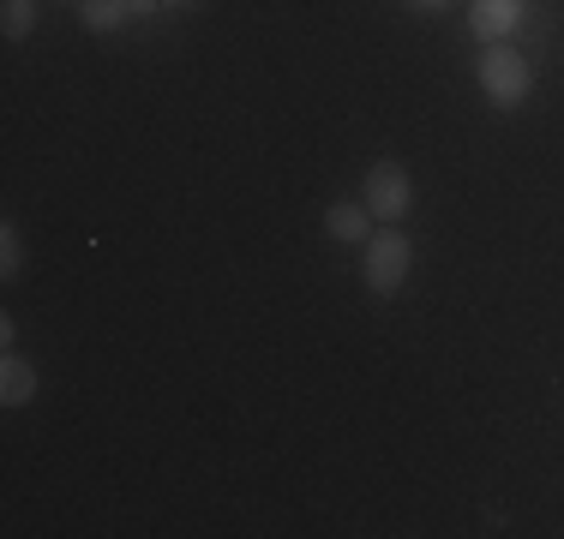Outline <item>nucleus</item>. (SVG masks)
<instances>
[{"instance_id": "f257e3e1", "label": "nucleus", "mask_w": 564, "mask_h": 539, "mask_svg": "<svg viewBox=\"0 0 564 539\" xmlns=\"http://www.w3.org/2000/svg\"><path fill=\"white\" fill-rule=\"evenodd\" d=\"M480 90H487V102L499 108V114H517L522 102H529L534 90V66L522 61L517 43H480Z\"/></svg>"}, {"instance_id": "f03ea898", "label": "nucleus", "mask_w": 564, "mask_h": 539, "mask_svg": "<svg viewBox=\"0 0 564 539\" xmlns=\"http://www.w3.org/2000/svg\"><path fill=\"white\" fill-rule=\"evenodd\" d=\"M409 264H414V240L402 234L397 222H384L379 234L367 240V258H360V276H367V288L379 294V300H391V294L409 282Z\"/></svg>"}, {"instance_id": "7ed1b4c3", "label": "nucleus", "mask_w": 564, "mask_h": 539, "mask_svg": "<svg viewBox=\"0 0 564 539\" xmlns=\"http://www.w3.org/2000/svg\"><path fill=\"white\" fill-rule=\"evenodd\" d=\"M367 210L379 216V222H402V216L414 210V174H409V162H397V156H379L367 168Z\"/></svg>"}, {"instance_id": "20e7f679", "label": "nucleus", "mask_w": 564, "mask_h": 539, "mask_svg": "<svg viewBox=\"0 0 564 539\" xmlns=\"http://www.w3.org/2000/svg\"><path fill=\"white\" fill-rule=\"evenodd\" d=\"M522 19H529V0H475L468 7V36L475 43H517Z\"/></svg>"}, {"instance_id": "39448f33", "label": "nucleus", "mask_w": 564, "mask_h": 539, "mask_svg": "<svg viewBox=\"0 0 564 539\" xmlns=\"http://www.w3.org/2000/svg\"><path fill=\"white\" fill-rule=\"evenodd\" d=\"M325 234L330 240H348V246H367V240L379 234V216L367 210V198H360V205H355V198H343V205L325 210Z\"/></svg>"}, {"instance_id": "423d86ee", "label": "nucleus", "mask_w": 564, "mask_h": 539, "mask_svg": "<svg viewBox=\"0 0 564 539\" xmlns=\"http://www.w3.org/2000/svg\"><path fill=\"white\" fill-rule=\"evenodd\" d=\"M36 366L31 360L19 354V348H7V360H0V402H7V408H24V402H36Z\"/></svg>"}, {"instance_id": "0eeeda50", "label": "nucleus", "mask_w": 564, "mask_h": 539, "mask_svg": "<svg viewBox=\"0 0 564 539\" xmlns=\"http://www.w3.org/2000/svg\"><path fill=\"white\" fill-rule=\"evenodd\" d=\"M78 24L90 36H115L120 24H132V0H78Z\"/></svg>"}, {"instance_id": "6e6552de", "label": "nucleus", "mask_w": 564, "mask_h": 539, "mask_svg": "<svg viewBox=\"0 0 564 539\" xmlns=\"http://www.w3.org/2000/svg\"><path fill=\"white\" fill-rule=\"evenodd\" d=\"M31 31H36V0H0V36L24 43Z\"/></svg>"}, {"instance_id": "1a4fd4ad", "label": "nucleus", "mask_w": 564, "mask_h": 539, "mask_svg": "<svg viewBox=\"0 0 564 539\" xmlns=\"http://www.w3.org/2000/svg\"><path fill=\"white\" fill-rule=\"evenodd\" d=\"M24 270V246H19V222H0V276L19 282Z\"/></svg>"}, {"instance_id": "9d476101", "label": "nucleus", "mask_w": 564, "mask_h": 539, "mask_svg": "<svg viewBox=\"0 0 564 539\" xmlns=\"http://www.w3.org/2000/svg\"><path fill=\"white\" fill-rule=\"evenodd\" d=\"M169 0H132V19H151V12H163Z\"/></svg>"}, {"instance_id": "9b49d317", "label": "nucleus", "mask_w": 564, "mask_h": 539, "mask_svg": "<svg viewBox=\"0 0 564 539\" xmlns=\"http://www.w3.org/2000/svg\"><path fill=\"white\" fill-rule=\"evenodd\" d=\"M169 7H181V12H198V7H210V0H169Z\"/></svg>"}, {"instance_id": "f8f14e48", "label": "nucleus", "mask_w": 564, "mask_h": 539, "mask_svg": "<svg viewBox=\"0 0 564 539\" xmlns=\"http://www.w3.org/2000/svg\"><path fill=\"white\" fill-rule=\"evenodd\" d=\"M409 7H426V12H438V7H445V0H409Z\"/></svg>"}, {"instance_id": "ddd939ff", "label": "nucleus", "mask_w": 564, "mask_h": 539, "mask_svg": "<svg viewBox=\"0 0 564 539\" xmlns=\"http://www.w3.org/2000/svg\"><path fill=\"white\" fill-rule=\"evenodd\" d=\"M73 7H78V0H73Z\"/></svg>"}]
</instances>
